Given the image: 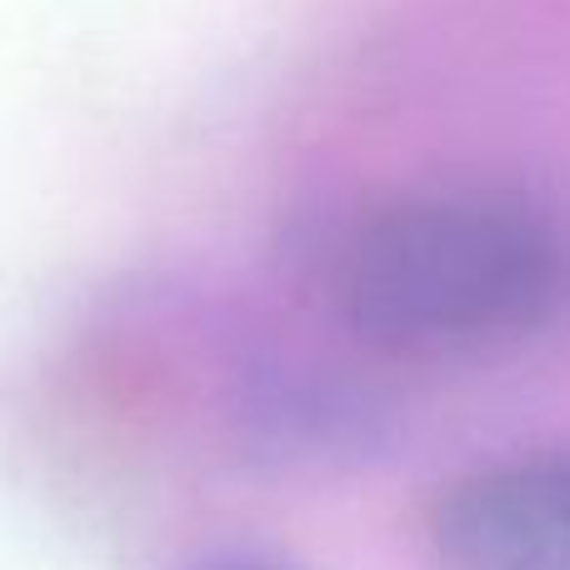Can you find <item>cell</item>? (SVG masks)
Returning a JSON list of instances; mask_svg holds the SVG:
<instances>
[{
  "label": "cell",
  "instance_id": "6da1fadb",
  "mask_svg": "<svg viewBox=\"0 0 570 570\" xmlns=\"http://www.w3.org/2000/svg\"><path fill=\"white\" fill-rule=\"evenodd\" d=\"M570 256L551 216L501 190H411L355 210L325 266L361 341L421 361L531 341L566 301Z\"/></svg>",
  "mask_w": 570,
  "mask_h": 570
},
{
  "label": "cell",
  "instance_id": "7a4b0ae2",
  "mask_svg": "<svg viewBox=\"0 0 570 570\" xmlns=\"http://www.w3.org/2000/svg\"><path fill=\"white\" fill-rule=\"evenodd\" d=\"M445 570H570V451L481 465L425 511Z\"/></svg>",
  "mask_w": 570,
  "mask_h": 570
}]
</instances>
